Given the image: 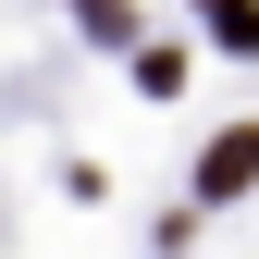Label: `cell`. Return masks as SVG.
<instances>
[{
    "mask_svg": "<svg viewBox=\"0 0 259 259\" xmlns=\"http://www.w3.org/2000/svg\"><path fill=\"white\" fill-rule=\"evenodd\" d=\"M247 185H259V123L210 136V160H198V198H247Z\"/></svg>",
    "mask_w": 259,
    "mask_h": 259,
    "instance_id": "6da1fadb",
    "label": "cell"
},
{
    "mask_svg": "<svg viewBox=\"0 0 259 259\" xmlns=\"http://www.w3.org/2000/svg\"><path fill=\"white\" fill-rule=\"evenodd\" d=\"M198 13H210V37H222V50H247V62H259V0H198Z\"/></svg>",
    "mask_w": 259,
    "mask_h": 259,
    "instance_id": "7a4b0ae2",
    "label": "cell"
},
{
    "mask_svg": "<svg viewBox=\"0 0 259 259\" xmlns=\"http://www.w3.org/2000/svg\"><path fill=\"white\" fill-rule=\"evenodd\" d=\"M74 13H87V37H123V25H136L123 0H74Z\"/></svg>",
    "mask_w": 259,
    "mask_h": 259,
    "instance_id": "3957f363",
    "label": "cell"
}]
</instances>
